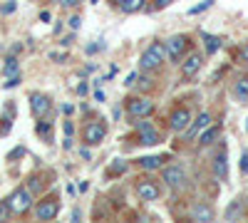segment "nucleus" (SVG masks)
I'll list each match as a JSON object with an SVG mask.
<instances>
[{
    "instance_id": "f257e3e1",
    "label": "nucleus",
    "mask_w": 248,
    "mask_h": 223,
    "mask_svg": "<svg viewBox=\"0 0 248 223\" xmlns=\"http://www.w3.org/2000/svg\"><path fill=\"white\" fill-rule=\"evenodd\" d=\"M164 57H167V45H161V43H152L147 50L141 52V59H139V65L144 70H156L164 65Z\"/></svg>"
},
{
    "instance_id": "f03ea898",
    "label": "nucleus",
    "mask_w": 248,
    "mask_h": 223,
    "mask_svg": "<svg viewBox=\"0 0 248 223\" xmlns=\"http://www.w3.org/2000/svg\"><path fill=\"white\" fill-rule=\"evenodd\" d=\"M10 208H13V213H28L30 208H32V191L30 189H15L13 193H10Z\"/></svg>"
},
{
    "instance_id": "7ed1b4c3",
    "label": "nucleus",
    "mask_w": 248,
    "mask_h": 223,
    "mask_svg": "<svg viewBox=\"0 0 248 223\" xmlns=\"http://www.w3.org/2000/svg\"><path fill=\"white\" fill-rule=\"evenodd\" d=\"M60 213V201L57 198H45L35 206V216L37 221H55Z\"/></svg>"
},
{
    "instance_id": "20e7f679",
    "label": "nucleus",
    "mask_w": 248,
    "mask_h": 223,
    "mask_svg": "<svg viewBox=\"0 0 248 223\" xmlns=\"http://www.w3.org/2000/svg\"><path fill=\"white\" fill-rule=\"evenodd\" d=\"M164 45H167V57L171 59V62H179L184 50H186V45H189V40H186V35H174Z\"/></svg>"
},
{
    "instance_id": "39448f33",
    "label": "nucleus",
    "mask_w": 248,
    "mask_h": 223,
    "mask_svg": "<svg viewBox=\"0 0 248 223\" xmlns=\"http://www.w3.org/2000/svg\"><path fill=\"white\" fill-rule=\"evenodd\" d=\"M127 112L134 117V119H147L152 112H154V102H149V99H144V97H137V99H129V104H127Z\"/></svg>"
},
{
    "instance_id": "423d86ee",
    "label": "nucleus",
    "mask_w": 248,
    "mask_h": 223,
    "mask_svg": "<svg viewBox=\"0 0 248 223\" xmlns=\"http://www.w3.org/2000/svg\"><path fill=\"white\" fill-rule=\"evenodd\" d=\"M50 107H52V102H50L47 94H40V92H32L30 94V112H32V117L43 119L50 112Z\"/></svg>"
},
{
    "instance_id": "0eeeda50",
    "label": "nucleus",
    "mask_w": 248,
    "mask_h": 223,
    "mask_svg": "<svg viewBox=\"0 0 248 223\" xmlns=\"http://www.w3.org/2000/svg\"><path fill=\"white\" fill-rule=\"evenodd\" d=\"M105 134H107V127L102 124V121H90V124L85 127V132H82V136H85V144H99V141H105Z\"/></svg>"
},
{
    "instance_id": "6e6552de",
    "label": "nucleus",
    "mask_w": 248,
    "mask_h": 223,
    "mask_svg": "<svg viewBox=\"0 0 248 223\" xmlns=\"http://www.w3.org/2000/svg\"><path fill=\"white\" fill-rule=\"evenodd\" d=\"M169 127L174 132H184V129H189L191 127V112L186 109V107H176L174 114L169 117Z\"/></svg>"
},
{
    "instance_id": "1a4fd4ad",
    "label": "nucleus",
    "mask_w": 248,
    "mask_h": 223,
    "mask_svg": "<svg viewBox=\"0 0 248 223\" xmlns=\"http://www.w3.org/2000/svg\"><path fill=\"white\" fill-rule=\"evenodd\" d=\"M164 181L171 189H184L186 186V171L181 166H167L164 169Z\"/></svg>"
},
{
    "instance_id": "9d476101",
    "label": "nucleus",
    "mask_w": 248,
    "mask_h": 223,
    "mask_svg": "<svg viewBox=\"0 0 248 223\" xmlns=\"http://www.w3.org/2000/svg\"><path fill=\"white\" fill-rule=\"evenodd\" d=\"M201 65H203V57L199 55V52H194V55H189L184 59V65H181V77H194L199 70H201Z\"/></svg>"
},
{
    "instance_id": "9b49d317",
    "label": "nucleus",
    "mask_w": 248,
    "mask_h": 223,
    "mask_svg": "<svg viewBox=\"0 0 248 223\" xmlns=\"http://www.w3.org/2000/svg\"><path fill=\"white\" fill-rule=\"evenodd\" d=\"M137 193L144 201H156L159 198V186L152 184V181H139V184H137Z\"/></svg>"
},
{
    "instance_id": "f8f14e48",
    "label": "nucleus",
    "mask_w": 248,
    "mask_h": 223,
    "mask_svg": "<svg viewBox=\"0 0 248 223\" xmlns=\"http://www.w3.org/2000/svg\"><path fill=\"white\" fill-rule=\"evenodd\" d=\"M209 127H211V114L201 112V114L196 117V121L189 127V136H196V134H201L203 129H209Z\"/></svg>"
},
{
    "instance_id": "ddd939ff",
    "label": "nucleus",
    "mask_w": 248,
    "mask_h": 223,
    "mask_svg": "<svg viewBox=\"0 0 248 223\" xmlns=\"http://www.w3.org/2000/svg\"><path fill=\"white\" fill-rule=\"evenodd\" d=\"M191 218L194 221H211L214 218V211L209 206H203V204H196L194 211H191Z\"/></svg>"
},
{
    "instance_id": "4468645a",
    "label": "nucleus",
    "mask_w": 248,
    "mask_h": 223,
    "mask_svg": "<svg viewBox=\"0 0 248 223\" xmlns=\"http://www.w3.org/2000/svg\"><path fill=\"white\" fill-rule=\"evenodd\" d=\"M214 174H216V178H226V174H229L226 154H218V156H216V161H214Z\"/></svg>"
},
{
    "instance_id": "2eb2a0df",
    "label": "nucleus",
    "mask_w": 248,
    "mask_h": 223,
    "mask_svg": "<svg viewBox=\"0 0 248 223\" xmlns=\"http://www.w3.org/2000/svg\"><path fill=\"white\" fill-rule=\"evenodd\" d=\"M161 164H164L161 156H144V159H139V166L147 169V171H154V169H159Z\"/></svg>"
},
{
    "instance_id": "dca6fc26",
    "label": "nucleus",
    "mask_w": 248,
    "mask_h": 223,
    "mask_svg": "<svg viewBox=\"0 0 248 223\" xmlns=\"http://www.w3.org/2000/svg\"><path fill=\"white\" fill-rule=\"evenodd\" d=\"M144 3H147V0H122V10L127 13V15H132V13H139L141 8H144Z\"/></svg>"
},
{
    "instance_id": "f3484780",
    "label": "nucleus",
    "mask_w": 248,
    "mask_h": 223,
    "mask_svg": "<svg viewBox=\"0 0 248 223\" xmlns=\"http://www.w3.org/2000/svg\"><path fill=\"white\" fill-rule=\"evenodd\" d=\"M17 72H20V62H17L15 55H10V57L5 59V65H3V74H5V77H13V74H17Z\"/></svg>"
},
{
    "instance_id": "a211bd4d",
    "label": "nucleus",
    "mask_w": 248,
    "mask_h": 223,
    "mask_svg": "<svg viewBox=\"0 0 248 223\" xmlns=\"http://www.w3.org/2000/svg\"><path fill=\"white\" fill-rule=\"evenodd\" d=\"M218 136V127H209L199 134V144H211V141Z\"/></svg>"
},
{
    "instance_id": "6ab92c4d",
    "label": "nucleus",
    "mask_w": 248,
    "mask_h": 223,
    "mask_svg": "<svg viewBox=\"0 0 248 223\" xmlns=\"http://www.w3.org/2000/svg\"><path fill=\"white\" fill-rule=\"evenodd\" d=\"M203 43H206V52H216L221 47V37L216 35H209V32H203Z\"/></svg>"
},
{
    "instance_id": "aec40b11",
    "label": "nucleus",
    "mask_w": 248,
    "mask_h": 223,
    "mask_svg": "<svg viewBox=\"0 0 248 223\" xmlns=\"http://www.w3.org/2000/svg\"><path fill=\"white\" fill-rule=\"evenodd\" d=\"M233 94L241 99V102H243V99H248V77L238 79V82H236V87H233Z\"/></svg>"
},
{
    "instance_id": "412c9836",
    "label": "nucleus",
    "mask_w": 248,
    "mask_h": 223,
    "mask_svg": "<svg viewBox=\"0 0 248 223\" xmlns=\"http://www.w3.org/2000/svg\"><path fill=\"white\" fill-rule=\"evenodd\" d=\"M243 201H246V198H236L233 204L229 206V211H226V218H229V221H236L238 213H241V208H243Z\"/></svg>"
},
{
    "instance_id": "4be33fe9",
    "label": "nucleus",
    "mask_w": 248,
    "mask_h": 223,
    "mask_svg": "<svg viewBox=\"0 0 248 223\" xmlns=\"http://www.w3.org/2000/svg\"><path fill=\"white\" fill-rule=\"evenodd\" d=\"M35 132H37V136H43L45 141H50V139H52V127H50V121H37Z\"/></svg>"
},
{
    "instance_id": "5701e85b",
    "label": "nucleus",
    "mask_w": 248,
    "mask_h": 223,
    "mask_svg": "<svg viewBox=\"0 0 248 223\" xmlns=\"http://www.w3.org/2000/svg\"><path fill=\"white\" fill-rule=\"evenodd\" d=\"M141 144H147V147L159 144V134H156L154 129H149V132H141Z\"/></svg>"
},
{
    "instance_id": "b1692460",
    "label": "nucleus",
    "mask_w": 248,
    "mask_h": 223,
    "mask_svg": "<svg viewBox=\"0 0 248 223\" xmlns=\"http://www.w3.org/2000/svg\"><path fill=\"white\" fill-rule=\"evenodd\" d=\"M10 213H13V208H10V201H0V221L10 218Z\"/></svg>"
},
{
    "instance_id": "393cba45",
    "label": "nucleus",
    "mask_w": 248,
    "mask_h": 223,
    "mask_svg": "<svg viewBox=\"0 0 248 223\" xmlns=\"http://www.w3.org/2000/svg\"><path fill=\"white\" fill-rule=\"evenodd\" d=\"M23 79H20V74H13V77H8V82H3V89H13V87H17Z\"/></svg>"
},
{
    "instance_id": "a878e982",
    "label": "nucleus",
    "mask_w": 248,
    "mask_h": 223,
    "mask_svg": "<svg viewBox=\"0 0 248 223\" xmlns=\"http://www.w3.org/2000/svg\"><path fill=\"white\" fill-rule=\"evenodd\" d=\"M124 169H127V164H124V161H122V159H117V161H114V164L109 166V174H114V176H117V174H122Z\"/></svg>"
},
{
    "instance_id": "bb28decb",
    "label": "nucleus",
    "mask_w": 248,
    "mask_h": 223,
    "mask_svg": "<svg viewBox=\"0 0 248 223\" xmlns=\"http://www.w3.org/2000/svg\"><path fill=\"white\" fill-rule=\"evenodd\" d=\"M211 3H214V0H203V3H201V5H196V8H191L189 13H191V15H196V13H203V10H209V8H211Z\"/></svg>"
},
{
    "instance_id": "cd10ccee",
    "label": "nucleus",
    "mask_w": 248,
    "mask_h": 223,
    "mask_svg": "<svg viewBox=\"0 0 248 223\" xmlns=\"http://www.w3.org/2000/svg\"><path fill=\"white\" fill-rule=\"evenodd\" d=\"M23 154H25V147H15V149L8 154V161H13V159H20Z\"/></svg>"
},
{
    "instance_id": "c85d7f7f",
    "label": "nucleus",
    "mask_w": 248,
    "mask_h": 223,
    "mask_svg": "<svg viewBox=\"0 0 248 223\" xmlns=\"http://www.w3.org/2000/svg\"><path fill=\"white\" fill-rule=\"evenodd\" d=\"M137 129H139V132H149V129H154V127L149 124V121H144V117H141V119L137 121Z\"/></svg>"
},
{
    "instance_id": "c756f323",
    "label": "nucleus",
    "mask_w": 248,
    "mask_h": 223,
    "mask_svg": "<svg viewBox=\"0 0 248 223\" xmlns=\"http://www.w3.org/2000/svg\"><path fill=\"white\" fill-rule=\"evenodd\" d=\"M241 171H243V174H248V151H243V154H241Z\"/></svg>"
},
{
    "instance_id": "7c9ffc66",
    "label": "nucleus",
    "mask_w": 248,
    "mask_h": 223,
    "mask_svg": "<svg viewBox=\"0 0 248 223\" xmlns=\"http://www.w3.org/2000/svg\"><path fill=\"white\" fill-rule=\"evenodd\" d=\"M167 5H171V0H154V8L156 10H164Z\"/></svg>"
},
{
    "instance_id": "2f4dec72",
    "label": "nucleus",
    "mask_w": 248,
    "mask_h": 223,
    "mask_svg": "<svg viewBox=\"0 0 248 223\" xmlns=\"http://www.w3.org/2000/svg\"><path fill=\"white\" fill-rule=\"evenodd\" d=\"M28 189H30V191H37V189H40V178H37V176H32V178H30Z\"/></svg>"
},
{
    "instance_id": "473e14b6",
    "label": "nucleus",
    "mask_w": 248,
    "mask_h": 223,
    "mask_svg": "<svg viewBox=\"0 0 248 223\" xmlns=\"http://www.w3.org/2000/svg\"><path fill=\"white\" fill-rule=\"evenodd\" d=\"M79 23H82V20H79L77 15H75V17H70V28H72V30H77V28H79Z\"/></svg>"
},
{
    "instance_id": "72a5a7b5",
    "label": "nucleus",
    "mask_w": 248,
    "mask_h": 223,
    "mask_svg": "<svg viewBox=\"0 0 248 223\" xmlns=\"http://www.w3.org/2000/svg\"><path fill=\"white\" fill-rule=\"evenodd\" d=\"M72 132H75V127H72V121H65V134H67V136H72Z\"/></svg>"
},
{
    "instance_id": "f704fd0d",
    "label": "nucleus",
    "mask_w": 248,
    "mask_h": 223,
    "mask_svg": "<svg viewBox=\"0 0 248 223\" xmlns=\"http://www.w3.org/2000/svg\"><path fill=\"white\" fill-rule=\"evenodd\" d=\"M134 79H137V74H134V72H132V74H129V77H127V82H124V85H127V87H132V85H134Z\"/></svg>"
},
{
    "instance_id": "c9c22d12",
    "label": "nucleus",
    "mask_w": 248,
    "mask_h": 223,
    "mask_svg": "<svg viewBox=\"0 0 248 223\" xmlns=\"http://www.w3.org/2000/svg\"><path fill=\"white\" fill-rule=\"evenodd\" d=\"M79 3V0H65V3H62V5H65V8H75Z\"/></svg>"
},
{
    "instance_id": "e433bc0d",
    "label": "nucleus",
    "mask_w": 248,
    "mask_h": 223,
    "mask_svg": "<svg viewBox=\"0 0 248 223\" xmlns=\"http://www.w3.org/2000/svg\"><path fill=\"white\" fill-rule=\"evenodd\" d=\"M94 99H97V102H105V94H102V89L94 92Z\"/></svg>"
},
{
    "instance_id": "4c0bfd02",
    "label": "nucleus",
    "mask_w": 248,
    "mask_h": 223,
    "mask_svg": "<svg viewBox=\"0 0 248 223\" xmlns=\"http://www.w3.org/2000/svg\"><path fill=\"white\" fill-rule=\"evenodd\" d=\"M13 10H15V3H13V0H10V3H8V5L3 8V13H13Z\"/></svg>"
},
{
    "instance_id": "58836bf2",
    "label": "nucleus",
    "mask_w": 248,
    "mask_h": 223,
    "mask_svg": "<svg viewBox=\"0 0 248 223\" xmlns=\"http://www.w3.org/2000/svg\"><path fill=\"white\" fill-rule=\"evenodd\" d=\"M40 20H43V23H47V20H50V13L43 10V13H40Z\"/></svg>"
},
{
    "instance_id": "ea45409f",
    "label": "nucleus",
    "mask_w": 248,
    "mask_h": 223,
    "mask_svg": "<svg viewBox=\"0 0 248 223\" xmlns=\"http://www.w3.org/2000/svg\"><path fill=\"white\" fill-rule=\"evenodd\" d=\"M87 189H90V184H87V181H79V191H82V193H85Z\"/></svg>"
},
{
    "instance_id": "a19ab883",
    "label": "nucleus",
    "mask_w": 248,
    "mask_h": 223,
    "mask_svg": "<svg viewBox=\"0 0 248 223\" xmlns=\"http://www.w3.org/2000/svg\"><path fill=\"white\" fill-rule=\"evenodd\" d=\"M79 154H82V159H90V156H92V154H90V151H87L85 147H82V149H79Z\"/></svg>"
},
{
    "instance_id": "79ce46f5",
    "label": "nucleus",
    "mask_w": 248,
    "mask_h": 223,
    "mask_svg": "<svg viewBox=\"0 0 248 223\" xmlns=\"http://www.w3.org/2000/svg\"><path fill=\"white\" fill-rule=\"evenodd\" d=\"M77 94H87V85H79L77 87Z\"/></svg>"
},
{
    "instance_id": "37998d69",
    "label": "nucleus",
    "mask_w": 248,
    "mask_h": 223,
    "mask_svg": "<svg viewBox=\"0 0 248 223\" xmlns=\"http://www.w3.org/2000/svg\"><path fill=\"white\" fill-rule=\"evenodd\" d=\"M62 112H65V114H72V104H62Z\"/></svg>"
},
{
    "instance_id": "c03bdc74",
    "label": "nucleus",
    "mask_w": 248,
    "mask_h": 223,
    "mask_svg": "<svg viewBox=\"0 0 248 223\" xmlns=\"http://www.w3.org/2000/svg\"><path fill=\"white\" fill-rule=\"evenodd\" d=\"M243 59L248 62V45H243Z\"/></svg>"
},
{
    "instance_id": "a18cd8bd",
    "label": "nucleus",
    "mask_w": 248,
    "mask_h": 223,
    "mask_svg": "<svg viewBox=\"0 0 248 223\" xmlns=\"http://www.w3.org/2000/svg\"><path fill=\"white\" fill-rule=\"evenodd\" d=\"M109 3H114V5H119V3H122V0H109Z\"/></svg>"
},
{
    "instance_id": "49530a36",
    "label": "nucleus",
    "mask_w": 248,
    "mask_h": 223,
    "mask_svg": "<svg viewBox=\"0 0 248 223\" xmlns=\"http://www.w3.org/2000/svg\"><path fill=\"white\" fill-rule=\"evenodd\" d=\"M92 3H99V0H92Z\"/></svg>"
}]
</instances>
